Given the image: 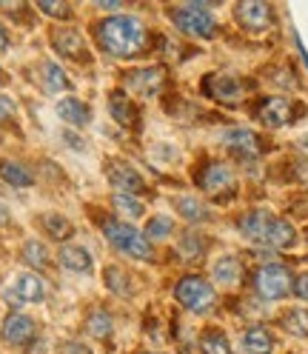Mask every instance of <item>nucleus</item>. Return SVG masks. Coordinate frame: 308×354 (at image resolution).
Returning a JSON list of instances; mask_svg holds the SVG:
<instances>
[{
	"instance_id": "f257e3e1",
	"label": "nucleus",
	"mask_w": 308,
	"mask_h": 354,
	"mask_svg": "<svg viewBox=\"0 0 308 354\" xmlns=\"http://www.w3.org/2000/svg\"><path fill=\"white\" fill-rule=\"evenodd\" d=\"M97 40L108 55L117 57H135L143 52L146 46V29L140 26L137 17H126V15H115L103 20L97 26Z\"/></svg>"
},
{
	"instance_id": "f03ea898",
	"label": "nucleus",
	"mask_w": 308,
	"mask_h": 354,
	"mask_svg": "<svg viewBox=\"0 0 308 354\" xmlns=\"http://www.w3.org/2000/svg\"><path fill=\"white\" fill-rule=\"evenodd\" d=\"M240 232L249 240L271 246V249H285L294 243V229L269 212H249L246 217H240Z\"/></svg>"
},
{
	"instance_id": "7ed1b4c3",
	"label": "nucleus",
	"mask_w": 308,
	"mask_h": 354,
	"mask_svg": "<svg viewBox=\"0 0 308 354\" xmlns=\"http://www.w3.org/2000/svg\"><path fill=\"white\" fill-rule=\"evenodd\" d=\"M103 234H106V240L112 243L117 252H123V254H128V257H137V260H148V257H151L148 240H146L135 226L120 223V220H106Z\"/></svg>"
},
{
	"instance_id": "20e7f679",
	"label": "nucleus",
	"mask_w": 308,
	"mask_h": 354,
	"mask_svg": "<svg viewBox=\"0 0 308 354\" xmlns=\"http://www.w3.org/2000/svg\"><path fill=\"white\" fill-rule=\"evenodd\" d=\"M174 297L180 300V306H186L189 312H197V315H206L214 308L217 297H214V289L203 280V277H183L174 289Z\"/></svg>"
},
{
	"instance_id": "39448f33",
	"label": "nucleus",
	"mask_w": 308,
	"mask_h": 354,
	"mask_svg": "<svg viewBox=\"0 0 308 354\" xmlns=\"http://www.w3.org/2000/svg\"><path fill=\"white\" fill-rule=\"evenodd\" d=\"M171 20L177 24L180 32L191 35V37H214L217 35V24L209 15L206 6L200 3H189L183 9H171Z\"/></svg>"
},
{
	"instance_id": "423d86ee",
	"label": "nucleus",
	"mask_w": 308,
	"mask_h": 354,
	"mask_svg": "<svg viewBox=\"0 0 308 354\" xmlns=\"http://www.w3.org/2000/svg\"><path fill=\"white\" fill-rule=\"evenodd\" d=\"M254 286H257V295L262 300H280V297L289 295V289H291V274H289L285 266L269 263V266H262V269H257Z\"/></svg>"
},
{
	"instance_id": "0eeeda50",
	"label": "nucleus",
	"mask_w": 308,
	"mask_h": 354,
	"mask_svg": "<svg viewBox=\"0 0 308 354\" xmlns=\"http://www.w3.org/2000/svg\"><path fill=\"white\" fill-rule=\"evenodd\" d=\"M197 183L211 197H223V194L234 192V171L226 163H206L200 169V174H197Z\"/></svg>"
},
{
	"instance_id": "6e6552de",
	"label": "nucleus",
	"mask_w": 308,
	"mask_h": 354,
	"mask_svg": "<svg viewBox=\"0 0 308 354\" xmlns=\"http://www.w3.org/2000/svg\"><path fill=\"white\" fill-rule=\"evenodd\" d=\"M203 88H206V95L220 100V103H240V97H243V83H240L237 77L231 75H223V72H217V75H209L203 80Z\"/></svg>"
},
{
	"instance_id": "1a4fd4ad",
	"label": "nucleus",
	"mask_w": 308,
	"mask_h": 354,
	"mask_svg": "<svg viewBox=\"0 0 308 354\" xmlns=\"http://www.w3.org/2000/svg\"><path fill=\"white\" fill-rule=\"evenodd\" d=\"M237 20L240 26L249 29V32H266L274 20V12L269 3H260V0H246V3L237 6Z\"/></svg>"
},
{
	"instance_id": "9d476101",
	"label": "nucleus",
	"mask_w": 308,
	"mask_h": 354,
	"mask_svg": "<svg viewBox=\"0 0 308 354\" xmlns=\"http://www.w3.org/2000/svg\"><path fill=\"white\" fill-rule=\"evenodd\" d=\"M35 331H37V326H35V320L32 317H26V315H9L6 320H3V328H0V337H3V343L6 346H29L32 343V337H35Z\"/></svg>"
},
{
	"instance_id": "9b49d317",
	"label": "nucleus",
	"mask_w": 308,
	"mask_h": 354,
	"mask_svg": "<svg viewBox=\"0 0 308 354\" xmlns=\"http://www.w3.org/2000/svg\"><path fill=\"white\" fill-rule=\"evenodd\" d=\"M294 115V106L285 100V97H266L260 106H257V118L262 126H269V129H280L291 120Z\"/></svg>"
},
{
	"instance_id": "f8f14e48",
	"label": "nucleus",
	"mask_w": 308,
	"mask_h": 354,
	"mask_svg": "<svg viewBox=\"0 0 308 354\" xmlns=\"http://www.w3.org/2000/svg\"><path fill=\"white\" fill-rule=\"evenodd\" d=\"M106 174H108V180H112L117 189H123V192H128V194L146 192L143 177H140L135 169H131L128 163H123V160H112V163H108V169H106Z\"/></svg>"
},
{
	"instance_id": "ddd939ff",
	"label": "nucleus",
	"mask_w": 308,
	"mask_h": 354,
	"mask_svg": "<svg viewBox=\"0 0 308 354\" xmlns=\"http://www.w3.org/2000/svg\"><path fill=\"white\" fill-rule=\"evenodd\" d=\"M52 43H55V49L63 55V57H72V60H89V52H86V43H83V37L77 35V32H72V29H55L52 32Z\"/></svg>"
},
{
	"instance_id": "4468645a",
	"label": "nucleus",
	"mask_w": 308,
	"mask_h": 354,
	"mask_svg": "<svg viewBox=\"0 0 308 354\" xmlns=\"http://www.w3.org/2000/svg\"><path fill=\"white\" fill-rule=\"evenodd\" d=\"M226 146L240 154V158H257L260 154V138L249 129H231L226 131Z\"/></svg>"
},
{
	"instance_id": "2eb2a0df",
	"label": "nucleus",
	"mask_w": 308,
	"mask_h": 354,
	"mask_svg": "<svg viewBox=\"0 0 308 354\" xmlns=\"http://www.w3.org/2000/svg\"><path fill=\"white\" fill-rule=\"evenodd\" d=\"M243 348L246 354H271L274 351V337L266 326H254L243 335Z\"/></svg>"
},
{
	"instance_id": "dca6fc26",
	"label": "nucleus",
	"mask_w": 308,
	"mask_h": 354,
	"mask_svg": "<svg viewBox=\"0 0 308 354\" xmlns=\"http://www.w3.org/2000/svg\"><path fill=\"white\" fill-rule=\"evenodd\" d=\"M108 109H112V118L123 126H137V106L131 103L123 92H112L108 97Z\"/></svg>"
},
{
	"instance_id": "f3484780",
	"label": "nucleus",
	"mask_w": 308,
	"mask_h": 354,
	"mask_svg": "<svg viewBox=\"0 0 308 354\" xmlns=\"http://www.w3.org/2000/svg\"><path fill=\"white\" fill-rule=\"evenodd\" d=\"M57 115L63 123H69V126H86L89 123V106L75 100V97H66L57 103Z\"/></svg>"
},
{
	"instance_id": "a211bd4d",
	"label": "nucleus",
	"mask_w": 308,
	"mask_h": 354,
	"mask_svg": "<svg viewBox=\"0 0 308 354\" xmlns=\"http://www.w3.org/2000/svg\"><path fill=\"white\" fill-rule=\"evenodd\" d=\"M128 83H131V88H137L140 95H154L160 88V83H163V72L160 69H140V72H135L128 77Z\"/></svg>"
},
{
	"instance_id": "6ab92c4d",
	"label": "nucleus",
	"mask_w": 308,
	"mask_h": 354,
	"mask_svg": "<svg viewBox=\"0 0 308 354\" xmlns=\"http://www.w3.org/2000/svg\"><path fill=\"white\" fill-rule=\"evenodd\" d=\"M60 263L66 266V269H72V272H89L92 269L89 252L80 249V246H63L60 249Z\"/></svg>"
},
{
	"instance_id": "aec40b11",
	"label": "nucleus",
	"mask_w": 308,
	"mask_h": 354,
	"mask_svg": "<svg viewBox=\"0 0 308 354\" xmlns=\"http://www.w3.org/2000/svg\"><path fill=\"white\" fill-rule=\"evenodd\" d=\"M0 177H3L9 186H20V189L32 186V171L23 163H15V160H3V163H0Z\"/></svg>"
},
{
	"instance_id": "412c9836",
	"label": "nucleus",
	"mask_w": 308,
	"mask_h": 354,
	"mask_svg": "<svg viewBox=\"0 0 308 354\" xmlns=\"http://www.w3.org/2000/svg\"><path fill=\"white\" fill-rule=\"evenodd\" d=\"M15 289H17L20 297H23V303H40L43 295H46V289H43L40 277H35V274H20Z\"/></svg>"
},
{
	"instance_id": "4be33fe9",
	"label": "nucleus",
	"mask_w": 308,
	"mask_h": 354,
	"mask_svg": "<svg viewBox=\"0 0 308 354\" xmlns=\"http://www.w3.org/2000/svg\"><path fill=\"white\" fill-rule=\"evenodd\" d=\"M214 277L223 286H234V283H240V277H243V266H240L237 257H223L214 266Z\"/></svg>"
},
{
	"instance_id": "5701e85b",
	"label": "nucleus",
	"mask_w": 308,
	"mask_h": 354,
	"mask_svg": "<svg viewBox=\"0 0 308 354\" xmlns=\"http://www.w3.org/2000/svg\"><path fill=\"white\" fill-rule=\"evenodd\" d=\"M282 326L285 331H291L297 337H308V312L305 308H289L282 315Z\"/></svg>"
},
{
	"instance_id": "b1692460",
	"label": "nucleus",
	"mask_w": 308,
	"mask_h": 354,
	"mask_svg": "<svg viewBox=\"0 0 308 354\" xmlns=\"http://www.w3.org/2000/svg\"><path fill=\"white\" fill-rule=\"evenodd\" d=\"M200 346H203V351H206V354H231V346H229L226 335H223V331H217V328L203 331Z\"/></svg>"
},
{
	"instance_id": "393cba45",
	"label": "nucleus",
	"mask_w": 308,
	"mask_h": 354,
	"mask_svg": "<svg viewBox=\"0 0 308 354\" xmlns=\"http://www.w3.org/2000/svg\"><path fill=\"white\" fill-rule=\"evenodd\" d=\"M86 326H89V331H92V335L95 337H108V335H112V315H108V312H103V308H95V312H89V320H86Z\"/></svg>"
},
{
	"instance_id": "a878e982",
	"label": "nucleus",
	"mask_w": 308,
	"mask_h": 354,
	"mask_svg": "<svg viewBox=\"0 0 308 354\" xmlns=\"http://www.w3.org/2000/svg\"><path fill=\"white\" fill-rule=\"evenodd\" d=\"M23 260L29 266H35V269H46L49 266V252H46V246H43L40 240H29L23 246Z\"/></svg>"
},
{
	"instance_id": "bb28decb",
	"label": "nucleus",
	"mask_w": 308,
	"mask_h": 354,
	"mask_svg": "<svg viewBox=\"0 0 308 354\" xmlns=\"http://www.w3.org/2000/svg\"><path fill=\"white\" fill-rule=\"evenodd\" d=\"M43 226H46V232H49L55 240L72 237V223H69L66 217H60V214H46V217H43Z\"/></svg>"
},
{
	"instance_id": "cd10ccee",
	"label": "nucleus",
	"mask_w": 308,
	"mask_h": 354,
	"mask_svg": "<svg viewBox=\"0 0 308 354\" xmlns=\"http://www.w3.org/2000/svg\"><path fill=\"white\" fill-rule=\"evenodd\" d=\"M43 80H46V86L52 88V92L69 88V80H66V75H63V69L57 63H43Z\"/></svg>"
},
{
	"instance_id": "c85d7f7f",
	"label": "nucleus",
	"mask_w": 308,
	"mask_h": 354,
	"mask_svg": "<svg viewBox=\"0 0 308 354\" xmlns=\"http://www.w3.org/2000/svg\"><path fill=\"white\" fill-rule=\"evenodd\" d=\"M171 229H174V223H171L169 217H151L148 226H146V234H148L151 240H163V237L171 234Z\"/></svg>"
},
{
	"instance_id": "c756f323",
	"label": "nucleus",
	"mask_w": 308,
	"mask_h": 354,
	"mask_svg": "<svg viewBox=\"0 0 308 354\" xmlns=\"http://www.w3.org/2000/svg\"><path fill=\"white\" fill-rule=\"evenodd\" d=\"M177 209H180V214L183 217H189V220H206L209 217V212L194 201V197H180L177 201Z\"/></svg>"
},
{
	"instance_id": "7c9ffc66",
	"label": "nucleus",
	"mask_w": 308,
	"mask_h": 354,
	"mask_svg": "<svg viewBox=\"0 0 308 354\" xmlns=\"http://www.w3.org/2000/svg\"><path fill=\"white\" fill-rule=\"evenodd\" d=\"M115 206H117L123 214H128V217H140V214H143V203L137 201V197H128V194H117V197H115Z\"/></svg>"
},
{
	"instance_id": "2f4dec72",
	"label": "nucleus",
	"mask_w": 308,
	"mask_h": 354,
	"mask_svg": "<svg viewBox=\"0 0 308 354\" xmlns=\"http://www.w3.org/2000/svg\"><path fill=\"white\" fill-rule=\"evenodd\" d=\"M106 283H108V289H115V292H120V295H128V292H131V286L126 283V274L117 269V266L106 269Z\"/></svg>"
},
{
	"instance_id": "473e14b6",
	"label": "nucleus",
	"mask_w": 308,
	"mask_h": 354,
	"mask_svg": "<svg viewBox=\"0 0 308 354\" xmlns=\"http://www.w3.org/2000/svg\"><path fill=\"white\" fill-rule=\"evenodd\" d=\"M40 12H46V15H52V17H60V20H69L72 17V9L66 6V3H60V0H40Z\"/></svg>"
},
{
	"instance_id": "72a5a7b5",
	"label": "nucleus",
	"mask_w": 308,
	"mask_h": 354,
	"mask_svg": "<svg viewBox=\"0 0 308 354\" xmlns=\"http://www.w3.org/2000/svg\"><path fill=\"white\" fill-rule=\"evenodd\" d=\"M294 292H297L302 300H308V274H300V277H297V283H294Z\"/></svg>"
},
{
	"instance_id": "f704fd0d",
	"label": "nucleus",
	"mask_w": 308,
	"mask_h": 354,
	"mask_svg": "<svg viewBox=\"0 0 308 354\" xmlns=\"http://www.w3.org/2000/svg\"><path fill=\"white\" fill-rule=\"evenodd\" d=\"M12 112H15V103L6 100V97H0V123H3L6 118H12Z\"/></svg>"
},
{
	"instance_id": "c9c22d12",
	"label": "nucleus",
	"mask_w": 308,
	"mask_h": 354,
	"mask_svg": "<svg viewBox=\"0 0 308 354\" xmlns=\"http://www.w3.org/2000/svg\"><path fill=\"white\" fill-rule=\"evenodd\" d=\"M6 303L17 308V306H23V297H20V295H17V289H9V292H6Z\"/></svg>"
},
{
	"instance_id": "e433bc0d",
	"label": "nucleus",
	"mask_w": 308,
	"mask_h": 354,
	"mask_svg": "<svg viewBox=\"0 0 308 354\" xmlns=\"http://www.w3.org/2000/svg\"><path fill=\"white\" fill-rule=\"evenodd\" d=\"M9 220H12V217H9V209L0 203V226H9Z\"/></svg>"
},
{
	"instance_id": "4c0bfd02",
	"label": "nucleus",
	"mask_w": 308,
	"mask_h": 354,
	"mask_svg": "<svg viewBox=\"0 0 308 354\" xmlns=\"http://www.w3.org/2000/svg\"><path fill=\"white\" fill-rule=\"evenodd\" d=\"M9 46V35H6V29H3V24H0V52H3Z\"/></svg>"
},
{
	"instance_id": "58836bf2",
	"label": "nucleus",
	"mask_w": 308,
	"mask_h": 354,
	"mask_svg": "<svg viewBox=\"0 0 308 354\" xmlns=\"http://www.w3.org/2000/svg\"><path fill=\"white\" fill-rule=\"evenodd\" d=\"M100 6H103V9H117L120 3H117V0H100Z\"/></svg>"
},
{
	"instance_id": "ea45409f",
	"label": "nucleus",
	"mask_w": 308,
	"mask_h": 354,
	"mask_svg": "<svg viewBox=\"0 0 308 354\" xmlns=\"http://www.w3.org/2000/svg\"><path fill=\"white\" fill-rule=\"evenodd\" d=\"M3 80H6V77H3V75H0V83H3Z\"/></svg>"
}]
</instances>
